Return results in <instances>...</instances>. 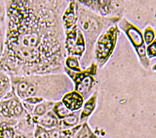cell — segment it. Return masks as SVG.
<instances>
[{"label": "cell", "mask_w": 156, "mask_h": 138, "mask_svg": "<svg viewBox=\"0 0 156 138\" xmlns=\"http://www.w3.org/2000/svg\"><path fill=\"white\" fill-rule=\"evenodd\" d=\"M79 117L73 112H71L66 118L64 123L66 126H74L79 121Z\"/></svg>", "instance_id": "obj_6"}, {"label": "cell", "mask_w": 156, "mask_h": 138, "mask_svg": "<svg viewBox=\"0 0 156 138\" xmlns=\"http://www.w3.org/2000/svg\"><path fill=\"white\" fill-rule=\"evenodd\" d=\"M28 88V85H27V84L26 83H22L21 84H20V86H19V89L20 90V95H21L22 96H23L24 93L26 92V91H27Z\"/></svg>", "instance_id": "obj_8"}, {"label": "cell", "mask_w": 156, "mask_h": 138, "mask_svg": "<svg viewBox=\"0 0 156 138\" xmlns=\"http://www.w3.org/2000/svg\"><path fill=\"white\" fill-rule=\"evenodd\" d=\"M55 111L58 117L61 118H66L71 113V111L62 103H60L55 107Z\"/></svg>", "instance_id": "obj_5"}, {"label": "cell", "mask_w": 156, "mask_h": 138, "mask_svg": "<svg viewBox=\"0 0 156 138\" xmlns=\"http://www.w3.org/2000/svg\"><path fill=\"white\" fill-rule=\"evenodd\" d=\"M96 105V96H94L87 100L85 104L83 111L80 115V120L89 117L94 109Z\"/></svg>", "instance_id": "obj_3"}, {"label": "cell", "mask_w": 156, "mask_h": 138, "mask_svg": "<svg viewBox=\"0 0 156 138\" xmlns=\"http://www.w3.org/2000/svg\"><path fill=\"white\" fill-rule=\"evenodd\" d=\"M14 109L15 113L17 114H20V113L22 111V109L20 105H18V104H17V105L14 107Z\"/></svg>", "instance_id": "obj_13"}, {"label": "cell", "mask_w": 156, "mask_h": 138, "mask_svg": "<svg viewBox=\"0 0 156 138\" xmlns=\"http://www.w3.org/2000/svg\"><path fill=\"white\" fill-rule=\"evenodd\" d=\"M73 138H98L87 122L81 125Z\"/></svg>", "instance_id": "obj_2"}, {"label": "cell", "mask_w": 156, "mask_h": 138, "mask_svg": "<svg viewBox=\"0 0 156 138\" xmlns=\"http://www.w3.org/2000/svg\"><path fill=\"white\" fill-rule=\"evenodd\" d=\"M37 138H50L49 134L45 131L41 132L40 134H38Z\"/></svg>", "instance_id": "obj_12"}, {"label": "cell", "mask_w": 156, "mask_h": 138, "mask_svg": "<svg viewBox=\"0 0 156 138\" xmlns=\"http://www.w3.org/2000/svg\"><path fill=\"white\" fill-rule=\"evenodd\" d=\"M28 100L29 102H31V103H36V102H38V99L36 98L29 99Z\"/></svg>", "instance_id": "obj_14"}, {"label": "cell", "mask_w": 156, "mask_h": 138, "mask_svg": "<svg viewBox=\"0 0 156 138\" xmlns=\"http://www.w3.org/2000/svg\"><path fill=\"white\" fill-rule=\"evenodd\" d=\"M35 91V89L34 87L33 86L31 85L28 87V89L26 91V94L27 96H31L32 95Z\"/></svg>", "instance_id": "obj_11"}, {"label": "cell", "mask_w": 156, "mask_h": 138, "mask_svg": "<svg viewBox=\"0 0 156 138\" xmlns=\"http://www.w3.org/2000/svg\"><path fill=\"white\" fill-rule=\"evenodd\" d=\"M40 122L41 124H42L44 126L51 127L56 125L57 123V121L53 116L47 115L41 118L40 119Z\"/></svg>", "instance_id": "obj_4"}, {"label": "cell", "mask_w": 156, "mask_h": 138, "mask_svg": "<svg viewBox=\"0 0 156 138\" xmlns=\"http://www.w3.org/2000/svg\"><path fill=\"white\" fill-rule=\"evenodd\" d=\"M148 54L150 56H153V55H154V56H155V43L154 42V44H151L150 46L148 47L147 50Z\"/></svg>", "instance_id": "obj_9"}, {"label": "cell", "mask_w": 156, "mask_h": 138, "mask_svg": "<svg viewBox=\"0 0 156 138\" xmlns=\"http://www.w3.org/2000/svg\"><path fill=\"white\" fill-rule=\"evenodd\" d=\"M83 101V96L76 90L66 94L63 99L65 106L70 111H74L81 108Z\"/></svg>", "instance_id": "obj_1"}, {"label": "cell", "mask_w": 156, "mask_h": 138, "mask_svg": "<svg viewBox=\"0 0 156 138\" xmlns=\"http://www.w3.org/2000/svg\"><path fill=\"white\" fill-rule=\"evenodd\" d=\"M45 111V107L43 105H39L36 107V110H35V112L39 115H42V114H44Z\"/></svg>", "instance_id": "obj_10"}, {"label": "cell", "mask_w": 156, "mask_h": 138, "mask_svg": "<svg viewBox=\"0 0 156 138\" xmlns=\"http://www.w3.org/2000/svg\"><path fill=\"white\" fill-rule=\"evenodd\" d=\"M154 31H148L147 32H146V41L147 43H150L153 40V37H154L155 34H153Z\"/></svg>", "instance_id": "obj_7"}]
</instances>
